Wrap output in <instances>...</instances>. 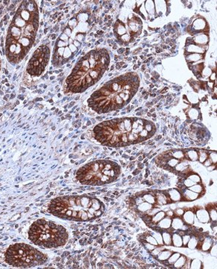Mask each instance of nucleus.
<instances>
[{
	"instance_id": "nucleus-9",
	"label": "nucleus",
	"mask_w": 217,
	"mask_h": 269,
	"mask_svg": "<svg viewBox=\"0 0 217 269\" xmlns=\"http://www.w3.org/2000/svg\"><path fill=\"white\" fill-rule=\"evenodd\" d=\"M171 224H172V220L169 218H163V219L158 222V226L160 227L162 229H168L170 227Z\"/></svg>"
},
{
	"instance_id": "nucleus-24",
	"label": "nucleus",
	"mask_w": 217,
	"mask_h": 269,
	"mask_svg": "<svg viewBox=\"0 0 217 269\" xmlns=\"http://www.w3.org/2000/svg\"><path fill=\"white\" fill-rule=\"evenodd\" d=\"M180 256H181V254L178 253H175L173 255H171L168 259V262H169V265H173L176 262V260L179 258Z\"/></svg>"
},
{
	"instance_id": "nucleus-4",
	"label": "nucleus",
	"mask_w": 217,
	"mask_h": 269,
	"mask_svg": "<svg viewBox=\"0 0 217 269\" xmlns=\"http://www.w3.org/2000/svg\"><path fill=\"white\" fill-rule=\"evenodd\" d=\"M47 257L29 244L19 243L10 246L5 253V261L10 266L30 268L45 263Z\"/></svg>"
},
{
	"instance_id": "nucleus-5",
	"label": "nucleus",
	"mask_w": 217,
	"mask_h": 269,
	"mask_svg": "<svg viewBox=\"0 0 217 269\" xmlns=\"http://www.w3.org/2000/svg\"><path fill=\"white\" fill-rule=\"evenodd\" d=\"M49 58V49L46 46L40 47L34 53L32 58H31L29 66L27 67V72L31 76H40L43 71L48 62Z\"/></svg>"
},
{
	"instance_id": "nucleus-22",
	"label": "nucleus",
	"mask_w": 217,
	"mask_h": 269,
	"mask_svg": "<svg viewBox=\"0 0 217 269\" xmlns=\"http://www.w3.org/2000/svg\"><path fill=\"white\" fill-rule=\"evenodd\" d=\"M187 157L189 158L190 160L195 161V160H197L198 159L199 155H198V153H196V151L191 150V151H189L188 153H187Z\"/></svg>"
},
{
	"instance_id": "nucleus-3",
	"label": "nucleus",
	"mask_w": 217,
	"mask_h": 269,
	"mask_svg": "<svg viewBox=\"0 0 217 269\" xmlns=\"http://www.w3.org/2000/svg\"><path fill=\"white\" fill-rule=\"evenodd\" d=\"M120 168L117 164L109 161H99L86 164L77 172V179L85 185L110 183L117 178Z\"/></svg>"
},
{
	"instance_id": "nucleus-2",
	"label": "nucleus",
	"mask_w": 217,
	"mask_h": 269,
	"mask_svg": "<svg viewBox=\"0 0 217 269\" xmlns=\"http://www.w3.org/2000/svg\"><path fill=\"white\" fill-rule=\"evenodd\" d=\"M29 237L37 245L46 248H55L66 244L68 233L61 225L50 220L40 219L31 226Z\"/></svg>"
},
{
	"instance_id": "nucleus-20",
	"label": "nucleus",
	"mask_w": 217,
	"mask_h": 269,
	"mask_svg": "<svg viewBox=\"0 0 217 269\" xmlns=\"http://www.w3.org/2000/svg\"><path fill=\"white\" fill-rule=\"evenodd\" d=\"M211 245H212L211 239H210V238H205V241H204V242H203L202 250H204V251H207V250L210 249V247H211Z\"/></svg>"
},
{
	"instance_id": "nucleus-19",
	"label": "nucleus",
	"mask_w": 217,
	"mask_h": 269,
	"mask_svg": "<svg viewBox=\"0 0 217 269\" xmlns=\"http://www.w3.org/2000/svg\"><path fill=\"white\" fill-rule=\"evenodd\" d=\"M185 262H186V257H184V256H180L179 258L176 260V262L173 265L175 268H181L182 266H184Z\"/></svg>"
},
{
	"instance_id": "nucleus-29",
	"label": "nucleus",
	"mask_w": 217,
	"mask_h": 269,
	"mask_svg": "<svg viewBox=\"0 0 217 269\" xmlns=\"http://www.w3.org/2000/svg\"><path fill=\"white\" fill-rule=\"evenodd\" d=\"M210 218H211L213 220H216V209H212L210 211L208 212Z\"/></svg>"
},
{
	"instance_id": "nucleus-10",
	"label": "nucleus",
	"mask_w": 217,
	"mask_h": 269,
	"mask_svg": "<svg viewBox=\"0 0 217 269\" xmlns=\"http://www.w3.org/2000/svg\"><path fill=\"white\" fill-rule=\"evenodd\" d=\"M143 198L145 202H147L150 204L153 205L156 203V197H155V194H152L151 193L145 194L143 195Z\"/></svg>"
},
{
	"instance_id": "nucleus-12",
	"label": "nucleus",
	"mask_w": 217,
	"mask_h": 269,
	"mask_svg": "<svg viewBox=\"0 0 217 269\" xmlns=\"http://www.w3.org/2000/svg\"><path fill=\"white\" fill-rule=\"evenodd\" d=\"M152 205L144 201V202L141 203L140 204H139V206H137V209L140 212H146L149 210L151 209H152Z\"/></svg>"
},
{
	"instance_id": "nucleus-26",
	"label": "nucleus",
	"mask_w": 217,
	"mask_h": 269,
	"mask_svg": "<svg viewBox=\"0 0 217 269\" xmlns=\"http://www.w3.org/2000/svg\"><path fill=\"white\" fill-rule=\"evenodd\" d=\"M145 241H146V242H148L149 244H153V245L154 246L158 245L156 239H155L152 235H148V236L145 237Z\"/></svg>"
},
{
	"instance_id": "nucleus-28",
	"label": "nucleus",
	"mask_w": 217,
	"mask_h": 269,
	"mask_svg": "<svg viewBox=\"0 0 217 269\" xmlns=\"http://www.w3.org/2000/svg\"><path fill=\"white\" fill-rule=\"evenodd\" d=\"M153 237L156 239L158 244H163V238H162V235L160 233H154Z\"/></svg>"
},
{
	"instance_id": "nucleus-32",
	"label": "nucleus",
	"mask_w": 217,
	"mask_h": 269,
	"mask_svg": "<svg viewBox=\"0 0 217 269\" xmlns=\"http://www.w3.org/2000/svg\"><path fill=\"white\" fill-rule=\"evenodd\" d=\"M190 237L189 236V235H184V236L183 237L182 242H183V244H184V245H187V243H188V242H189V240H190Z\"/></svg>"
},
{
	"instance_id": "nucleus-13",
	"label": "nucleus",
	"mask_w": 217,
	"mask_h": 269,
	"mask_svg": "<svg viewBox=\"0 0 217 269\" xmlns=\"http://www.w3.org/2000/svg\"><path fill=\"white\" fill-rule=\"evenodd\" d=\"M172 254V253L171 251H165V250L163 249V251H160V253L158 254V259L160 260V261H165V260L168 259Z\"/></svg>"
},
{
	"instance_id": "nucleus-31",
	"label": "nucleus",
	"mask_w": 217,
	"mask_h": 269,
	"mask_svg": "<svg viewBox=\"0 0 217 269\" xmlns=\"http://www.w3.org/2000/svg\"><path fill=\"white\" fill-rule=\"evenodd\" d=\"M210 159L213 163L216 162V153H212L210 154Z\"/></svg>"
},
{
	"instance_id": "nucleus-18",
	"label": "nucleus",
	"mask_w": 217,
	"mask_h": 269,
	"mask_svg": "<svg viewBox=\"0 0 217 269\" xmlns=\"http://www.w3.org/2000/svg\"><path fill=\"white\" fill-rule=\"evenodd\" d=\"M162 238L164 242V244L167 245H171L172 244V236L169 233L167 232H164L162 234Z\"/></svg>"
},
{
	"instance_id": "nucleus-7",
	"label": "nucleus",
	"mask_w": 217,
	"mask_h": 269,
	"mask_svg": "<svg viewBox=\"0 0 217 269\" xmlns=\"http://www.w3.org/2000/svg\"><path fill=\"white\" fill-rule=\"evenodd\" d=\"M168 196H169V199H170V201H181V194L179 192H178V190L175 189V188H173V189L169 190L168 192Z\"/></svg>"
},
{
	"instance_id": "nucleus-16",
	"label": "nucleus",
	"mask_w": 217,
	"mask_h": 269,
	"mask_svg": "<svg viewBox=\"0 0 217 269\" xmlns=\"http://www.w3.org/2000/svg\"><path fill=\"white\" fill-rule=\"evenodd\" d=\"M172 244H174L176 247H181L183 245V242H182V238H181V235L178 234H175L172 235Z\"/></svg>"
},
{
	"instance_id": "nucleus-27",
	"label": "nucleus",
	"mask_w": 217,
	"mask_h": 269,
	"mask_svg": "<svg viewBox=\"0 0 217 269\" xmlns=\"http://www.w3.org/2000/svg\"><path fill=\"white\" fill-rule=\"evenodd\" d=\"M189 179L190 180H192L193 183H201V178L199 177L196 174H192V175H190L188 177Z\"/></svg>"
},
{
	"instance_id": "nucleus-25",
	"label": "nucleus",
	"mask_w": 217,
	"mask_h": 269,
	"mask_svg": "<svg viewBox=\"0 0 217 269\" xmlns=\"http://www.w3.org/2000/svg\"><path fill=\"white\" fill-rule=\"evenodd\" d=\"M187 244H188L189 248H191V249H193V248H195L196 246H197L198 241H197V239H196V238H195V237H192V238H190V240H189Z\"/></svg>"
},
{
	"instance_id": "nucleus-1",
	"label": "nucleus",
	"mask_w": 217,
	"mask_h": 269,
	"mask_svg": "<svg viewBox=\"0 0 217 269\" xmlns=\"http://www.w3.org/2000/svg\"><path fill=\"white\" fill-rule=\"evenodd\" d=\"M99 209H104L102 203L87 196L57 197L49 206V211L55 216L82 221L96 218V211Z\"/></svg>"
},
{
	"instance_id": "nucleus-30",
	"label": "nucleus",
	"mask_w": 217,
	"mask_h": 269,
	"mask_svg": "<svg viewBox=\"0 0 217 269\" xmlns=\"http://www.w3.org/2000/svg\"><path fill=\"white\" fill-rule=\"evenodd\" d=\"M195 184H196V183H193V182H192V180H190L189 178H187V179L184 181V185L187 186V188H189V187L193 185H195Z\"/></svg>"
},
{
	"instance_id": "nucleus-15",
	"label": "nucleus",
	"mask_w": 217,
	"mask_h": 269,
	"mask_svg": "<svg viewBox=\"0 0 217 269\" xmlns=\"http://www.w3.org/2000/svg\"><path fill=\"white\" fill-rule=\"evenodd\" d=\"M188 189H190V191H192V192H196V193L200 194H202L203 192H204V186H203L201 183H196V184L189 187Z\"/></svg>"
},
{
	"instance_id": "nucleus-34",
	"label": "nucleus",
	"mask_w": 217,
	"mask_h": 269,
	"mask_svg": "<svg viewBox=\"0 0 217 269\" xmlns=\"http://www.w3.org/2000/svg\"><path fill=\"white\" fill-rule=\"evenodd\" d=\"M198 261H199V260H196V259L192 261V264H191V266H192V268H200V267H199L200 266H198V264H197Z\"/></svg>"
},
{
	"instance_id": "nucleus-23",
	"label": "nucleus",
	"mask_w": 217,
	"mask_h": 269,
	"mask_svg": "<svg viewBox=\"0 0 217 269\" xmlns=\"http://www.w3.org/2000/svg\"><path fill=\"white\" fill-rule=\"evenodd\" d=\"M199 152H200V153H199V160H200L201 162H205L207 159H208V153L206 151H205V150H200Z\"/></svg>"
},
{
	"instance_id": "nucleus-8",
	"label": "nucleus",
	"mask_w": 217,
	"mask_h": 269,
	"mask_svg": "<svg viewBox=\"0 0 217 269\" xmlns=\"http://www.w3.org/2000/svg\"><path fill=\"white\" fill-rule=\"evenodd\" d=\"M184 197L187 201H195L198 197H199V194L196 193V192H193L192 191H190V189H185V191L184 192Z\"/></svg>"
},
{
	"instance_id": "nucleus-17",
	"label": "nucleus",
	"mask_w": 217,
	"mask_h": 269,
	"mask_svg": "<svg viewBox=\"0 0 217 269\" xmlns=\"http://www.w3.org/2000/svg\"><path fill=\"white\" fill-rule=\"evenodd\" d=\"M165 215H166V214L164 212H161V211L158 212V213L155 214L154 216L152 218H151V221H152V223H154H154H155V224H156V223H158L160 220H161V219H163V218L165 217Z\"/></svg>"
},
{
	"instance_id": "nucleus-21",
	"label": "nucleus",
	"mask_w": 217,
	"mask_h": 269,
	"mask_svg": "<svg viewBox=\"0 0 217 269\" xmlns=\"http://www.w3.org/2000/svg\"><path fill=\"white\" fill-rule=\"evenodd\" d=\"M172 155L175 158V159H178V160H180V159H183V158L185 157L184 153L182 151H181V150H175V151H174L173 153H172Z\"/></svg>"
},
{
	"instance_id": "nucleus-6",
	"label": "nucleus",
	"mask_w": 217,
	"mask_h": 269,
	"mask_svg": "<svg viewBox=\"0 0 217 269\" xmlns=\"http://www.w3.org/2000/svg\"><path fill=\"white\" fill-rule=\"evenodd\" d=\"M196 216L199 219V221L202 223H207L210 220V216L208 212L205 211V209H200L196 212Z\"/></svg>"
},
{
	"instance_id": "nucleus-14",
	"label": "nucleus",
	"mask_w": 217,
	"mask_h": 269,
	"mask_svg": "<svg viewBox=\"0 0 217 269\" xmlns=\"http://www.w3.org/2000/svg\"><path fill=\"white\" fill-rule=\"evenodd\" d=\"M184 220L187 224H192L194 221V215L192 212H187L184 214Z\"/></svg>"
},
{
	"instance_id": "nucleus-33",
	"label": "nucleus",
	"mask_w": 217,
	"mask_h": 269,
	"mask_svg": "<svg viewBox=\"0 0 217 269\" xmlns=\"http://www.w3.org/2000/svg\"><path fill=\"white\" fill-rule=\"evenodd\" d=\"M163 248H155V250L154 249V251H153V252H152V254H154V255H158V253H160V251H163Z\"/></svg>"
},
{
	"instance_id": "nucleus-11",
	"label": "nucleus",
	"mask_w": 217,
	"mask_h": 269,
	"mask_svg": "<svg viewBox=\"0 0 217 269\" xmlns=\"http://www.w3.org/2000/svg\"><path fill=\"white\" fill-rule=\"evenodd\" d=\"M172 224V226L175 229H181L184 227L183 220H181V218H179L173 219V220H172V224Z\"/></svg>"
},
{
	"instance_id": "nucleus-35",
	"label": "nucleus",
	"mask_w": 217,
	"mask_h": 269,
	"mask_svg": "<svg viewBox=\"0 0 217 269\" xmlns=\"http://www.w3.org/2000/svg\"><path fill=\"white\" fill-rule=\"evenodd\" d=\"M99 34H102V31H99Z\"/></svg>"
}]
</instances>
